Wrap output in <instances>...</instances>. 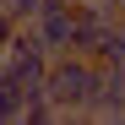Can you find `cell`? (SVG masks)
<instances>
[{"label":"cell","mask_w":125,"mask_h":125,"mask_svg":"<svg viewBox=\"0 0 125 125\" xmlns=\"http://www.w3.org/2000/svg\"><path fill=\"white\" fill-rule=\"evenodd\" d=\"M98 60L93 54H82V49H65V54H49V71H44V93L49 103L60 109V120H76V114H87V103L98 93Z\"/></svg>","instance_id":"cell-1"},{"label":"cell","mask_w":125,"mask_h":125,"mask_svg":"<svg viewBox=\"0 0 125 125\" xmlns=\"http://www.w3.org/2000/svg\"><path fill=\"white\" fill-rule=\"evenodd\" d=\"M0 71H6L11 82H22V87L44 82V71H49V49L38 44V33H33L27 22H16V27H11L6 49H0Z\"/></svg>","instance_id":"cell-2"},{"label":"cell","mask_w":125,"mask_h":125,"mask_svg":"<svg viewBox=\"0 0 125 125\" xmlns=\"http://www.w3.org/2000/svg\"><path fill=\"white\" fill-rule=\"evenodd\" d=\"M27 27L38 33V44H44L49 54H65L71 49V33H76V6H71V0H44Z\"/></svg>","instance_id":"cell-3"},{"label":"cell","mask_w":125,"mask_h":125,"mask_svg":"<svg viewBox=\"0 0 125 125\" xmlns=\"http://www.w3.org/2000/svg\"><path fill=\"white\" fill-rule=\"evenodd\" d=\"M114 16H125V11H114L109 0H76V33H71V49L93 54V44L103 38V27H109Z\"/></svg>","instance_id":"cell-4"},{"label":"cell","mask_w":125,"mask_h":125,"mask_svg":"<svg viewBox=\"0 0 125 125\" xmlns=\"http://www.w3.org/2000/svg\"><path fill=\"white\" fill-rule=\"evenodd\" d=\"M0 120H22V82L0 71Z\"/></svg>","instance_id":"cell-5"},{"label":"cell","mask_w":125,"mask_h":125,"mask_svg":"<svg viewBox=\"0 0 125 125\" xmlns=\"http://www.w3.org/2000/svg\"><path fill=\"white\" fill-rule=\"evenodd\" d=\"M109 6H114V11H125V0H109Z\"/></svg>","instance_id":"cell-6"},{"label":"cell","mask_w":125,"mask_h":125,"mask_svg":"<svg viewBox=\"0 0 125 125\" xmlns=\"http://www.w3.org/2000/svg\"><path fill=\"white\" fill-rule=\"evenodd\" d=\"M71 6H76V0H71Z\"/></svg>","instance_id":"cell-7"}]
</instances>
